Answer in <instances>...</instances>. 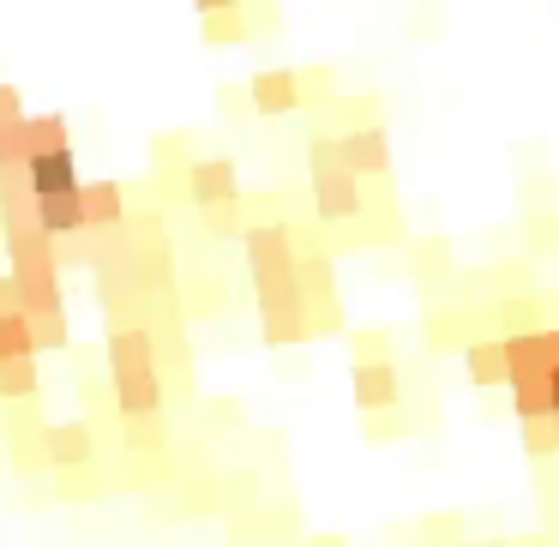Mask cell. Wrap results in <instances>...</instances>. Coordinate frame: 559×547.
<instances>
[{
    "label": "cell",
    "mask_w": 559,
    "mask_h": 547,
    "mask_svg": "<svg viewBox=\"0 0 559 547\" xmlns=\"http://www.w3.org/2000/svg\"><path fill=\"white\" fill-rule=\"evenodd\" d=\"M523 235H530L542 253H559V217L554 211H530V217H523Z\"/></svg>",
    "instance_id": "cb8c5ba5"
},
{
    "label": "cell",
    "mask_w": 559,
    "mask_h": 547,
    "mask_svg": "<svg viewBox=\"0 0 559 547\" xmlns=\"http://www.w3.org/2000/svg\"><path fill=\"white\" fill-rule=\"evenodd\" d=\"M37 397V355L31 361H0V403H31Z\"/></svg>",
    "instance_id": "9a60e30c"
},
{
    "label": "cell",
    "mask_w": 559,
    "mask_h": 547,
    "mask_svg": "<svg viewBox=\"0 0 559 547\" xmlns=\"http://www.w3.org/2000/svg\"><path fill=\"white\" fill-rule=\"evenodd\" d=\"M61 475H67V481H61L67 499H91V494L103 487V481H91V463H85V469H61Z\"/></svg>",
    "instance_id": "f1b7e54d"
},
{
    "label": "cell",
    "mask_w": 559,
    "mask_h": 547,
    "mask_svg": "<svg viewBox=\"0 0 559 547\" xmlns=\"http://www.w3.org/2000/svg\"><path fill=\"white\" fill-rule=\"evenodd\" d=\"M13 463L19 469H49V451H43V427H25L13 439Z\"/></svg>",
    "instance_id": "603a6c76"
},
{
    "label": "cell",
    "mask_w": 559,
    "mask_h": 547,
    "mask_svg": "<svg viewBox=\"0 0 559 547\" xmlns=\"http://www.w3.org/2000/svg\"><path fill=\"white\" fill-rule=\"evenodd\" d=\"M205 229L217 235V241L247 235V205H241V199H229V205H211V211H205Z\"/></svg>",
    "instance_id": "ffe728a7"
},
{
    "label": "cell",
    "mask_w": 559,
    "mask_h": 547,
    "mask_svg": "<svg viewBox=\"0 0 559 547\" xmlns=\"http://www.w3.org/2000/svg\"><path fill=\"white\" fill-rule=\"evenodd\" d=\"M43 451H49V469H85V463H97V427L91 421L43 427Z\"/></svg>",
    "instance_id": "8fae6325"
},
{
    "label": "cell",
    "mask_w": 559,
    "mask_h": 547,
    "mask_svg": "<svg viewBox=\"0 0 559 547\" xmlns=\"http://www.w3.org/2000/svg\"><path fill=\"white\" fill-rule=\"evenodd\" d=\"M307 181H313V211L319 223H355L367 211V193L355 181V169L343 163V145L331 133H319L307 145Z\"/></svg>",
    "instance_id": "6da1fadb"
},
{
    "label": "cell",
    "mask_w": 559,
    "mask_h": 547,
    "mask_svg": "<svg viewBox=\"0 0 559 547\" xmlns=\"http://www.w3.org/2000/svg\"><path fill=\"white\" fill-rule=\"evenodd\" d=\"M463 518L457 511H439V518H421V547H457L463 542Z\"/></svg>",
    "instance_id": "44dd1931"
},
{
    "label": "cell",
    "mask_w": 559,
    "mask_h": 547,
    "mask_svg": "<svg viewBox=\"0 0 559 547\" xmlns=\"http://www.w3.org/2000/svg\"><path fill=\"white\" fill-rule=\"evenodd\" d=\"M37 343H31V325L25 313H0V361H31Z\"/></svg>",
    "instance_id": "2e32d148"
},
{
    "label": "cell",
    "mask_w": 559,
    "mask_h": 547,
    "mask_svg": "<svg viewBox=\"0 0 559 547\" xmlns=\"http://www.w3.org/2000/svg\"><path fill=\"white\" fill-rule=\"evenodd\" d=\"M457 547H506V542H457Z\"/></svg>",
    "instance_id": "e575fe53"
},
{
    "label": "cell",
    "mask_w": 559,
    "mask_h": 547,
    "mask_svg": "<svg viewBox=\"0 0 559 547\" xmlns=\"http://www.w3.org/2000/svg\"><path fill=\"white\" fill-rule=\"evenodd\" d=\"M79 175L73 151H55V157H37L31 163V193H37V217H43V235L49 241H67V235H85L79 229Z\"/></svg>",
    "instance_id": "7a4b0ae2"
},
{
    "label": "cell",
    "mask_w": 559,
    "mask_h": 547,
    "mask_svg": "<svg viewBox=\"0 0 559 547\" xmlns=\"http://www.w3.org/2000/svg\"><path fill=\"white\" fill-rule=\"evenodd\" d=\"M463 367H469L475 385H506V355H499V337L463 343Z\"/></svg>",
    "instance_id": "5bb4252c"
},
{
    "label": "cell",
    "mask_w": 559,
    "mask_h": 547,
    "mask_svg": "<svg viewBox=\"0 0 559 547\" xmlns=\"http://www.w3.org/2000/svg\"><path fill=\"white\" fill-rule=\"evenodd\" d=\"M355 361H391V337L385 331H355Z\"/></svg>",
    "instance_id": "83f0119b"
},
{
    "label": "cell",
    "mask_w": 559,
    "mask_h": 547,
    "mask_svg": "<svg viewBox=\"0 0 559 547\" xmlns=\"http://www.w3.org/2000/svg\"><path fill=\"white\" fill-rule=\"evenodd\" d=\"M205 31L211 37H247V13L241 7H205Z\"/></svg>",
    "instance_id": "d4e9b609"
},
{
    "label": "cell",
    "mask_w": 559,
    "mask_h": 547,
    "mask_svg": "<svg viewBox=\"0 0 559 547\" xmlns=\"http://www.w3.org/2000/svg\"><path fill=\"white\" fill-rule=\"evenodd\" d=\"M0 313H19V283L0 271Z\"/></svg>",
    "instance_id": "4dcf8cb0"
},
{
    "label": "cell",
    "mask_w": 559,
    "mask_h": 547,
    "mask_svg": "<svg viewBox=\"0 0 559 547\" xmlns=\"http://www.w3.org/2000/svg\"><path fill=\"white\" fill-rule=\"evenodd\" d=\"M499 355H506V391H523V385H547V343H542V325L535 331H518V337H499Z\"/></svg>",
    "instance_id": "ba28073f"
},
{
    "label": "cell",
    "mask_w": 559,
    "mask_h": 547,
    "mask_svg": "<svg viewBox=\"0 0 559 547\" xmlns=\"http://www.w3.org/2000/svg\"><path fill=\"white\" fill-rule=\"evenodd\" d=\"M25 325H31V343H37V349H67V343H73L67 307H61V313H25Z\"/></svg>",
    "instance_id": "ac0fdd59"
},
{
    "label": "cell",
    "mask_w": 559,
    "mask_h": 547,
    "mask_svg": "<svg viewBox=\"0 0 559 547\" xmlns=\"http://www.w3.org/2000/svg\"><path fill=\"white\" fill-rule=\"evenodd\" d=\"M181 193L193 199L199 211L229 205V199H241V169H235L229 157H193L181 169Z\"/></svg>",
    "instance_id": "5b68a950"
},
{
    "label": "cell",
    "mask_w": 559,
    "mask_h": 547,
    "mask_svg": "<svg viewBox=\"0 0 559 547\" xmlns=\"http://www.w3.org/2000/svg\"><path fill=\"white\" fill-rule=\"evenodd\" d=\"M409 271H415V277H433V271H451V241H415Z\"/></svg>",
    "instance_id": "7402d4cb"
},
{
    "label": "cell",
    "mask_w": 559,
    "mask_h": 547,
    "mask_svg": "<svg viewBox=\"0 0 559 547\" xmlns=\"http://www.w3.org/2000/svg\"><path fill=\"white\" fill-rule=\"evenodd\" d=\"M337 145H343V163L355 169V181H391V133L379 121H361V127H349V133H337Z\"/></svg>",
    "instance_id": "52a82bcc"
},
{
    "label": "cell",
    "mask_w": 559,
    "mask_h": 547,
    "mask_svg": "<svg viewBox=\"0 0 559 547\" xmlns=\"http://www.w3.org/2000/svg\"><path fill=\"white\" fill-rule=\"evenodd\" d=\"M493 337H518V331H535V295H506L493 313Z\"/></svg>",
    "instance_id": "e0dca14e"
},
{
    "label": "cell",
    "mask_w": 559,
    "mask_h": 547,
    "mask_svg": "<svg viewBox=\"0 0 559 547\" xmlns=\"http://www.w3.org/2000/svg\"><path fill=\"white\" fill-rule=\"evenodd\" d=\"M542 343H547V367H559V325H542Z\"/></svg>",
    "instance_id": "1f68e13d"
},
{
    "label": "cell",
    "mask_w": 559,
    "mask_h": 547,
    "mask_svg": "<svg viewBox=\"0 0 559 547\" xmlns=\"http://www.w3.org/2000/svg\"><path fill=\"white\" fill-rule=\"evenodd\" d=\"M241 253H247V277H253V289H283V283H295V247H289L283 217L247 223Z\"/></svg>",
    "instance_id": "3957f363"
},
{
    "label": "cell",
    "mask_w": 559,
    "mask_h": 547,
    "mask_svg": "<svg viewBox=\"0 0 559 547\" xmlns=\"http://www.w3.org/2000/svg\"><path fill=\"white\" fill-rule=\"evenodd\" d=\"M25 139H31V163H37V157H55V151H73L67 115H25Z\"/></svg>",
    "instance_id": "4fadbf2b"
},
{
    "label": "cell",
    "mask_w": 559,
    "mask_h": 547,
    "mask_svg": "<svg viewBox=\"0 0 559 547\" xmlns=\"http://www.w3.org/2000/svg\"><path fill=\"white\" fill-rule=\"evenodd\" d=\"M247 103H253L259 115L301 109V67H259V73L247 79Z\"/></svg>",
    "instance_id": "30bf717a"
},
{
    "label": "cell",
    "mask_w": 559,
    "mask_h": 547,
    "mask_svg": "<svg viewBox=\"0 0 559 547\" xmlns=\"http://www.w3.org/2000/svg\"><path fill=\"white\" fill-rule=\"evenodd\" d=\"M355 409H361V415L403 409V373H397V361H355Z\"/></svg>",
    "instance_id": "9c48e42d"
},
{
    "label": "cell",
    "mask_w": 559,
    "mask_h": 547,
    "mask_svg": "<svg viewBox=\"0 0 559 547\" xmlns=\"http://www.w3.org/2000/svg\"><path fill=\"white\" fill-rule=\"evenodd\" d=\"M25 121V97H19V85H0V127H19Z\"/></svg>",
    "instance_id": "f546056e"
},
{
    "label": "cell",
    "mask_w": 559,
    "mask_h": 547,
    "mask_svg": "<svg viewBox=\"0 0 559 547\" xmlns=\"http://www.w3.org/2000/svg\"><path fill=\"white\" fill-rule=\"evenodd\" d=\"M163 397H169V379L157 367H133V373H109V403L121 421H139V415H163Z\"/></svg>",
    "instance_id": "8992f818"
},
{
    "label": "cell",
    "mask_w": 559,
    "mask_h": 547,
    "mask_svg": "<svg viewBox=\"0 0 559 547\" xmlns=\"http://www.w3.org/2000/svg\"><path fill=\"white\" fill-rule=\"evenodd\" d=\"M259 331H265V343H307L313 337V325H307V295L295 289V283H283V289H259Z\"/></svg>",
    "instance_id": "277c9868"
},
{
    "label": "cell",
    "mask_w": 559,
    "mask_h": 547,
    "mask_svg": "<svg viewBox=\"0 0 559 547\" xmlns=\"http://www.w3.org/2000/svg\"><path fill=\"white\" fill-rule=\"evenodd\" d=\"M127 445L163 457V445H169V427H163V415H139V421H127Z\"/></svg>",
    "instance_id": "d6986e66"
},
{
    "label": "cell",
    "mask_w": 559,
    "mask_h": 547,
    "mask_svg": "<svg viewBox=\"0 0 559 547\" xmlns=\"http://www.w3.org/2000/svg\"><path fill=\"white\" fill-rule=\"evenodd\" d=\"M547 391H554V415H559V367L547 373Z\"/></svg>",
    "instance_id": "836d02e7"
},
{
    "label": "cell",
    "mask_w": 559,
    "mask_h": 547,
    "mask_svg": "<svg viewBox=\"0 0 559 547\" xmlns=\"http://www.w3.org/2000/svg\"><path fill=\"white\" fill-rule=\"evenodd\" d=\"M307 547H349V542H343V535H313Z\"/></svg>",
    "instance_id": "d6a6232c"
},
{
    "label": "cell",
    "mask_w": 559,
    "mask_h": 547,
    "mask_svg": "<svg viewBox=\"0 0 559 547\" xmlns=\"http://www.w3.org/2000/svg\"><path fill=\"white\" fill-rule=\"evenodd\" d=\"M331 91H337L331 67H301V103H331Z\"/></svg>",
    "instance_id": "484cf974"
},
{
    "label": "cell",
    "mask_w": 559,
    "mask_h": 547,
    "mask_svg": "<svg viewBox=\"0 0 559 547\" xmlns=\"http://www.w3.org/2000/svg\"><path fill=\"white\" fill-rule=\"evenodd\" d=\"M127 223V187L121 181H85L79 187V229H121Z\"/></svg>",
    "instance_id": "7c38bea8"
},
{
    "label": "cell",
    "mask_w": 559,
    "mask_h": 547,
    "mask_svg": "<svg viewBox=\"0 0 559 547\" xmlns=\"http://www.w3.org/2000/svg\"><path fill=\"white\" fill-rule=\"evenodd\" d=\"M523 445H530L535 457H547V451H559V433H554V415H547V421H523Z\"/></svg>",
    "instance_id": "4316f807"
}]
</instances>
